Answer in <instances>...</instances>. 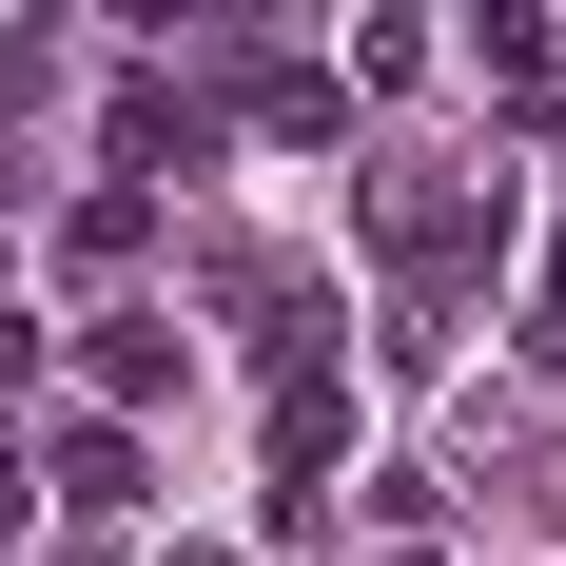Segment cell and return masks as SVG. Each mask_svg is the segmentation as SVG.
<instances>
[{"mask_svg": "<svg viewBox=\"0 0 566 566\" xmlns=\"http://www.w3.org/2000/svg\"><path fill=\"white\" fill-rule=\"evenodd\" d=\"M469 59H489V98H509V117H566V40H547V0H469Z\"/></svg>", "mask_w": 566, "mask_h": 566, "instance_id": "7a4b0ae2", "label": "cell"}, {"mask_svg": "<svg viewBox=\"0 0 566 566\" xmlns=\"http://www.w3.org/2000/svg\"><path fill=\"white\" fill-rule=\"evenodd\" d=\"M333 469H352V371L313 352V313H293V352H274V527L333 509Z\"/></svg>", "mask_w": 566, "mask_h": 566, "instance_id": "6da1fadb", "label": "cell"}, {"mask_svg": "<svg viewBox=\"0 0 566 566\" xmlns=\"http://www.w3.org/2000/svg\"><path fill=\"white\" fill-rule=\"evenodd\" d=\"M157 157H196V117H176L157 78H117V176H157Z\"/></svg>", "mask_w": 566, "mask_h": 566, "instance_id": "8992f818", "label": "cell"}, {"mask_svg": "<svg viewBox=\"0 0 566 566\" xmlns=\"http://www.w3.org/2000/svg\"><path fill=\"white\" fill-rule=\"evenodd\" d=\"M527 352H566V234H547V293H527Z\"/></svg>", "mask_w": 566, "mask_h": 566, "instance_id": "52a82bcc", "label": "cell"}, {"mask_svg": "<svg viewBox=\"0 0 566 566\" xmlns=\"http://www.w3.org/2000/svg\"><path fill=\"white\" fill-rule=\"evenodd\" d=\"M137 234H157V176H98V196H78V216H59V274H117V254H137Z\"/></svg>", "mask_w": 566, "mask_h": 566, "instance_id": "277c9868", "label": "cell"}, {"mask_svg": "<svg viewBox=\"0 0 566 566\" xmlns=\"http://www.w3.org/2000/svg\"><path fill=\"white\" fill-rule=\"evenodd\" d=\"M59 509H137V430H117V410L59 430Z\"/></svg>", "mask_w": 566, "mask_h": 566, "instance_id": "5b68a950", "label": "cell"}, {"mask_svg": "<svg viewBox=\"0 0 566 566\" xmlns=\"http://www.w3.org/2000/svg\"><path fill=\"white\" fill-rule=\"evenodd\" d=\"M157 566H234V547H157Z\"/></svg>", "mask_w": 566, "mask_h": 566, "instance_id": "ba28073f", "label": "cell"}, {"mask_svg": "<svg viewBox=\"0 0 566 566\" xmlns=\"http://www.w3.org/2000/svg\"><path fill=\"white\" fill-rule=\"evenodd\" d=\"M78 371H98V410H157L196 352H176V313H78Z\"/></svg>", "mask_w": 566, "mask_h": 566, "instance_id": "3957f363", "label": "cell"}]
</instances>
